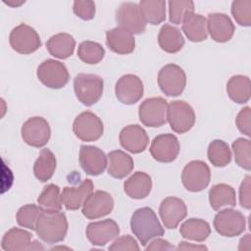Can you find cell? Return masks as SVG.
<instances>
[{
  "label": "cell",
  "mask_w": 251,
  "mask_h": 251,
  "mask_svg": "<svg viewBox=\"0 0 251 251\" xmlns=\"http://www.w3.org/2000/svg\"><path fill=\"white\" fill-rule=\"evenodd\" d=\"M130 229L143 246L149 240L165 233L155 212L149 207L139 208L133 212L130 219Z\"/></svg>",
  "instance_id": "cell-1"
},
{
  "label": "cell",
  "mask_w": 251,
  "mask_h": 251,
  "mask_svg": "<svg viewBox=\"0 0 251 251\" xmlns=\"http://www.w3.org/2000/svg\"><path fill=\"white\" fill-rule=\"evenodd\" d=\"M35 231L39 238L46 243L53 244L65 239L68 231V221L62 212H43L37 221Z\"/></svg>",
  "instance_id": "cell-2"
},
{
  "label": "cell",
  "mask_w": 251,
  "mask_h": 251,
  "mask_svg": "<svg viewBox=\"0 0 251 251\" xmlns=\"http://www.w3.org/2000/svg\"><path fill=\"white\" fill-rule=\"evenodd\" d=\"M104 81L93 74H78L74 78V89L76 98L85 106L97 103L103 94Z\"/></svg>",
  "instance_id": "cell-3"
},
{
  "label": "cell",
  "mask_w": 251,
  "mask_h": 251,
  "mask_svg": "<svg viewBox=\"0 0 251 251\" xmlns=\"http://www.w3.org/2000/svg\"><path fill=\"white\" fill-rule=\"evenodd\" d=\"M211 172L209 166L200 160H194L185 165L181 173L184 188L191 192L204 190L210 183Z\"/></svg>",
  "instance_id": "cell-4"
},
{
  "label": "cell",
  "mask_w": 251,
  "mask_h": 251,
  "mask_svg": "<svg viewBox=\"0 0 251 251\" xmlns=\"http://www.w3.org/2000/svg\"><path fill=\"white\" fill-rule=\"evenodd\" d=\"M167 120L171 128L176 133L189 131L195 124L193 108L185 101L176 100L169 104Z\"/></svg>",
  "instance_id": "cell-5"
},
{
  "label": "cell",
  "mask_w": 251,
  "mask_h": 251,
  "mask_svg": "<svg viewBox=\"0 0 251 251\" xmlns=\"http://www.w3.org/2000/svg\"><path fill=\"white\" fill-rule=\"evenodd\" d=\"M36 75L42 84L53 89L64 87L70 79L67 67L60 61L53 59L43 61L38 66Z\"/></svg>",
  "instance_id": "cell-6"
},
{
  "label": "cell",
  "mask_w": 251,
  "mask_h": 251,
  "mask_svg": "<svg viewBox=\"0 0 251 251\" xmlns=\"http://www.w3.org/2000/svg\"><path fill=\"white\" fill-rule=\"evenodd\" d=\"M168 102L162 97L145 99L138 108L140 122L148 127H159L166 124Z\"/></svg>",
  "instance_id": "cell-7"
},
{
  "label": "cell",
  "mask_w": 251,
  "mask_h": 251,
  "mask_svg": "<svg viewBox=\"0 0 251 251\" xmlns=\"http://www.w3.org/2000/svg\"><path fill=\"white\" fill-rule=\"evenodd\" d=\"M158 84L166 95L178 96L185 88L186 75L179 66L168 64L159 71Z\"/></svg>",
  "instance_id": "cell-8"
},
{
  "label": "cell",
  "mask_w": 251,
  "mask_h": 251,
  "mask_svg": "<svg viewBox=\"0 0 251 251\" xmlns=\"http://www.w3.org/2000/svg\"><path fill=\"white\" fill-rule=\"evenodd\" d=\"M75 135L86 142L96 141L104 132V126L101 119L90 111H85L76 116L73 124Z\"/></svg>",
  "instance_id": "cell-9"
},
{
  "label": "cell",
  "mask_w": 251,
  "mask_h": 251,
  "mask_svg": "<svg viewBox=\"0 0 251 251\" xmlns=\"http://www.w3.org/2000/svg\"><path fill=\"white\" fill-rule=\"evenodd\" d=\"M214 227L222 236L234 237L240 235L245 230L246 220L239 211L224 209L215 216Z\"/></svg>",
  "instance_id": "cell-10"
},
{
  "label": "cell",
  "mask_w": 251,
  "mask_h": 251,
  "mask_svg": "<svg viewBox=\"0 0 251 251\" xmlns=\"http://www.w3.org/2000/svg\"><path fill=\"white\" fill-rule=\"evenodd\" d=\"M9 42L13 50L20 54H31L41 46V40L36 30L25 24H20L12 29Z\"/></svg>",
  "instance_id": "cell-11"
},
{
  "label": "cell",
  "mask_w": 251,
  "mask_h": 251,
  "mask_svg": "<svg viewBox=\"0 0 251 251\" xmlns=\"http://www.w3.org/2000/svg\"><path fill=\"white\" fill-rule=\"evenodd\" d=\"M116 21L119 27L130 32L140 34L145 31L146 23L142 17L139 5L134 2H123L116 12Z\"/></svg>",
  "instance_id": "cell-12"
},
{
  "label": "cell",
  "mask_w": 251,
  "mask_h": 251,
  "mask_svg": "<svg viewBox=\"0 0 251 251\" xmlns=\"http://www.w3.org/2000/svg\"><path fill=\"white\" fill-rule=\"evenodd\" d=\"M24 141L32 147H43L50 139L51 128L42 117H32L24 123L21 129Z\"/></svg>",
  "instance_id": "cell-13"
},
{
  "label": "cell",
  "mask_w": 251,
  "mask_h": 251,
  "mask_svg": "<svg viewBox=\"0 0 251 251\" xmlns=\"http://www.w3.org/2000/svg\"><path fill=\"white\" fill-rule=\"evenodd\" d=\"M179 142L173 133L157 135L151 142L150 154L154 160L161 163L174 162L179 153Z\"/></svg>",
  "instance_id": "cell-14"
},
{
  "label": "cell",
  "mask_w": 251,
  "mask_h": 251,
  "mask_svg": "<svg viewBox=\"0 0 251 251\" xmlns=\"http://www.w3.org/2000/svg\"><path fill=\"white\" fill-rule=\"evenodd\" d=\"M144 87L141 79L131 74L121 76L115 85L117 99L126 105H132L143 96Z\"/></svg>",
  "instance_id": "cell-15"
},
{
  "label": "cell",
  "mask_w": 251,
  "mask_h": 251,
  "mask_svg": "<svg viewBox=\"0 0 251 251\" xmlns=\"http://www.w3.org/2000/svg\"><path fill=\"white\" fill-rule=\"evenodd\" d=\"M114 208L112 195L103 190L92 192L82 205V214L89 220H95L109 215Z\"/></svg>",
  "instance_id": "cell-16"
},
{
  "label": "cell",
  "mask_w": 251,
  "mask_h": 251,
  "mask_svg": "<svg viewBox=\"0 0 251 251\" xmlns=\"http://www.w3.org/2000/svg\"><path fill=\"white\" fill-rule=\"evenodd\" d=\"M159 214L165 227L169 229H175L186 217L187 208L182 199L169 196L161 202L159 207Z\"/></svg>",
  "instance_id": "cell-17"
},
{
  "label": "cell",
  "mask_w": 251,
  "mask_h": 251,
  "mask_svg": "<svg viewBox=\"0 0 251 251\" xmlns=\"http://www.w3.org/2000/svg\"><path fill=\"white\" fill-rule=\"evenodd\" d=\"M85 233L87 239L92 245L104 246L118 237L120 227L114 220L107 219L104 221L89 223L86 226Z\"/></svg>",
  "instance_id": "cell-18"
},
{
  "label": "cell",
  "mask_w": 251,
  "mask_h": 251,
  "mask_svg": "<svg viewBox=\"0 0 251 251\" xmlns=\"http://www.w3.org/2000/svg\"><path fill=\"white\" fill-rule=\"evenodd\" d=\"M78 160L82 170L89 176L101 175L108 165V158L104 151L91 145L80 146Z\"/></svg>",
  "instance_id": "cell-19"
},
{
  "label": "cell",
  "mask_w": 251,
  "mask_h": 251,
  "mask_svg": "<svg viewBox=\"0 0 251 251\" xmlns=\"http://www.w3.org/2000/svg\"><path fill=\"white\" fill-rule=\"evenodd\" d=\"M207 31L216 42L224 43L231 39L235 27L230 18L224 13H211L207 18Z\"/></svg>",
  "instance_id": "cell-20"
},
{
  "label": "cell",
  "mask_w": 251,
  "mask_h": 251,
  "mask_svg": "<svg viewBox=\"0 0 251 251\" xmlns=\"http://www.w3.org/2000/svg\"><path fill=\"white\" fill-rule=\"evenodd\" d=\"M31 240V234L18 227L9 229L3 236L1 246L5 251H24V250H44L38 241Z\"/></svg>",
  "instance_id": "cell-21"
},
{
  "label": "cell",
  "mask_w": 251,
  "mask_h": 251,
  "mask_svg": "<svg viewBox=\"0 0 251 251\" xmlns=\"http://www.w3.org/2000/svg\"><path fill=\"white\" fill-rule=\"evenodd\" d=\"M119 139L122 147L133 154L143 152L149 143L146 130L138 125H129L124 127L120 132Z\"/></svg>",
  "instance_id": "cell-22"
},
{
  "label": "cell",
  "mask_w": 251,
  "mask_h": 251,
  "mask_svg": "<svg viewBox=\"0 0 251 251\" xmlns=\"http://www.w3.org/2000/svg\"><path fill=\"white\" fill-rule=\"evenodd\" d=\"M92 192L93 182L89 178L84 179L77 186H66L61 193L62 204L68 210H77Z\"/></svg>",
  "instance_id": "cell-23"
},
{
  "label": "cell",
  "mask_w": 251,
  "mask_h": 251,
  "mask_svg": "<svg viewBox=\"0 0 251 251\" xmlns=\"http://www.w3.org/2000/svg\"><path fill=\"white\" fill-rule=\"evenodd\" d=\"M106 44L114 53L126 55L133 52L135 39L130 32L121 27H114L106 31Z\"/></svg>",
  "instance_id": "cell-24"
},
{
  "label": "cell",
  "mask_w": 251,
  "mask_h": 251,
  "mask_svg": "<svg viewBox=\"0 0 251 251\" xmlns=\"http://www.w3.org/2000/svg\"><path fill=\"white\" fill-rule=\"evenodd\" d=\"M152 189V179L144 172H135L124 182L126 194L132 199H143L147 197Z\"/></svg>",
  "instance_id": "cell-25"
},
{
  "label": "cell",
  "mask_w": 251,
  "mask_h": 251,
  "mask_svg": "<svg viewBox=\"0 0 251 251\" xmlns=\"http://www.w3.org/2000/svg\"><path fill=\"white\" fill-rule=\"evenodd\" d=\"M182 30L192 42H201L207 39V21L204 16L194 12L188 13L182 21Z\"/></svg>",
  "instance_id": "cell-26"
},
{
  "label": "cell",
  "mask_w": 251,
  "mask_h": 251,
  "mask_svg": "<svg viewBox=\"0 0 251 251\" xmlns=\"http://www.w3.org/2000/svg\"><path fill=\"white\" fill-rule=\"evenodd\" d=\"M107 158L108 174L115 178H124L133 170L134 163L132 158L122 150L109 152Z\"/></svg>",
  "instance_id": "cell-27"
},
{
  "label": "cell",
  "mask_w": 251,
  "mask_h": 251,
  "mask_svg": "<svg viewBox=\"0 0 251 251\" xmlns=\"http://www.w3.org/2000/svg\"><path fill=\"white\" fill-rule=\"evenodd\" d=\"M158 43L162 50L173 54L182 49L184 45V38L177 27L165 24L160 28L158 34Z\"/></svg>",
  "instance_id": "cell-28"
},
{
  "label": "cell",
  "mask_w": 251,
  "mask_h": 251,
  "mask_svg": "<svg viewBox=\"0 0 251 251\" xmlns=\"http://www.w3.org/2000/svg\"><path fill=\"white\" fill-rule=\"evenodd\" d=\"M75 38L66 32L57 33L51 36L46 42V49L50 55L59 59H67L72 56L75 51Z\"/></svg>",
  "instance_id": "cell-29"
},
{
  "label": "cell",
  "mask_w": 251,
  "mask_h": 251,
  "mask_svg": "<svg viewBox=\"0 0 251 251\" xmlns=\"http://www.w3.org/2000/svg\"><path fill=\"white\" fill-rule=\"evenodd\" d=\"M209 202L213 210L218 211L222 207L236 205V194L232 186L226 183L213 185L209 190Z\"/></svg>",
  "instance_id": "cell-30"
},
{
  "label": "cell",
  "mask_w": 251,
  "mask_h": 251,
  "mask_svg": "<svg viewBox=\"0 0 251 251\" xmlns=\"http://www.w3.org/2000/svg\"><path fill=\"white\" fill-rule=\"evenodd\" d=\"M179 232L185 239L203 242L210 235L211 227L210 225L202 219L190 218L180 226Z\"/></svg>",
  "instance_id": "cell-31"
},
{
  "label": "cell",
  "mask_w": 251,
  "mask_h": 251,
  "mask_svg": "<svg viewBox=\"0 0 251 251\" xmlns=\"http://www.w3.org/2000/svg\"><path fill=\"white\" fill-rule=\"evenodd\" d=\"M226 92L233 102L247 103L250 99V78L241 75L231 76L226 83Z\"/></svg>",
  "instance_id": "cell-32"
},
{
  "label": "cell",
  "mask_w": 251,
  "mask_h": 251,
  "mask_svg": "<svg viewBox=\"0 0 251 251\" xmlns=\"http://www.w3.org/2000/svg\"><path fill=\"white\" fill-rule=\"evenodd\" d=\"M56 165L57 161L53 152L48 148L42 149L33 165V173L35 177L42 182L49 180L54 175Z\"/></svg>",
  "instance_id": "cell-33"
},
{
  "label": "cell",
  "mask_w": 251,
  "mask_h": 251,
  "mask_svg": "<svg viewBox=\"0 0 251 251\" xmlns=\"http://www.w3.org/2000/svg\"><path fill=\"white\" fill-rule=\"evenodd\" d=\"M139 8L146 24L159 25L166 19V1L164 0H142Z\"/></svg>",
  "instance_id": "cell-34"
},
{
  "label": "cell",
  "mask_w": 251,
  "mask_h": 251,
  "mask_svg": "<svg viewBox=\"0 0 251 251\" xmlns=\"http://www.w3.org/2000/svg\"><path fill=\"white\" fill-rule=\"evenodd\" d=\"M38 206L47 213L60 212L62 209V200L60 188L54 183L46 185L37 198Z\"/></svg>",
  "instance_id": "cell-35"
},
{
  "label": "cell",
  "mask_w": 251,
  "mask_h": 251,
  "mask_svg": "<svg viewBox=\"0 0 251 251\" xmlns=\"http://www.w3.org/2000/svg\"><path fill=\"white\" fill-rule=\"evenodd\" d=\"M210 163L218 168H223L228 165L231 161V151L226 142L221 139L213 140L207 151Z\"/></svg>",
  "instance_id": "cell-36"
},
{
  "label": "cell",
  "mask_w": 251,
  "mask_h": 251,
  "mask_svg": "<svg viewBox=\"0 0 251 251\" xmlns=\"http://www.w3.org/2000/svg\"><path fill=\"white\" fill-rule=\"evenodd\" d=\"M105 55V49L103 46L95 41H82L77 48L78 58L85 64L95 65L98 64Z\"/></svg>",
  "instance_id": "cell-37"
},
{
  "label": "cell",
  "mask_w": 251,
  "mask_h": 251,
  "mask_svg": "<svg viewBox=\"0 0 251 251\" xmlns=\"http://www.w3.org/2000/svg\"><path fill=\"white\" fill-rule=\"evenodd\" d=\"M43 212L44 211L39 206L34 204L25 205L21 207L17 212V223L23 227L35 230L37 221Z\"/></svg>",
  "instance_id": "cell-38"
},
{
  "label": "cell",
  "mask_w": 251,
  "mask_h": 251,
  "mask_svg": "<svg viewBox=\"0 0 251 251\" xmlns=\"http://www.w3.org/2000/svg\"><path fill=\"white\" fill-rule=\"evenodd\" d=\"M235 163L242 169L250 171L251 169V141L239 137L232 142Z\"/></svg>",
  "instance_id": "cell-39"
},
{
  "label": "cell",
  "mask_w": 251,
  "mask_h": 251,
  "mask_svg": "<svg viewBox=\"0 0 251 251\" xmlns=\"http://www.w3.org/2000/svg\"><path fill=\"white\" fill-rule=\"evenodd\" d=\"M168 4L170 22L175 25H180L188 13L194 12V2L191 0H173Z\"/></svg>",
  "instance_id": "cell-40"
},
{
  "label": "cell",
  "mask_w": 251,
  "mask_h": 251,
  "mask_svg": "<svg viewBox=\"0 0 251 251\" xmlns=\"http://www.w3.org/2000/svg\"><path fill=\"white\" fill-rule=\"evenodd\" d=\"M231 15L242 26L251 25V0H235L231 3Z\"/></svg>",
  "instance_id": "cell-41"
},
{
  "label": "cell",
  "mask_w": 251,
  "mask_h": 251,
  "mask_svg": "<svg viewBox=\"0 0 251 251\" xmlns=\"http://www.w3.org/2000/svg\"><path fill=\"white\" fill-rule=\"evenodd\" d=\"M74 13L83 21L92 20L95 16V3L90 0L75 1L73 5Z\"/></svg>",
  "instance_id": "cell-42"
},
{
  "label": "cell",
  "mask_w": 251,
  "mask_h": 251,
  "mask_svg": "<svg viewBox=\"0 0 251 251\" xmlns=\"http://www.w3.org/2000/svg\"><path fill=\"white\" fill-rule=\"evenodd\" d=\"M250 118H251V109L250 107H244L242 108L239 113L237 114V117L235 119V125L240 132L243 134L250 136Z\"/></svg>",
  "instance_id": "cell-43"
},
{
  "label": "cell",
  "mask_w": 251,
  "mask_h": 251,
  "mask_svg": "<svg viewBox=\"0 0 251 251\" xmlns=\"http://www.w3.org/2000/svg\"><path fill=\"white\" fill-rule=\"evenodd\" d=\"M109 250H139V246L132 236L123 235L118 237L112 245L109 246Z\"/></svg>",
  "instance_id": "cell-44"
},
{
  "label": "cell",
  "mask_w": 251,
  "mask_h": 251,
  "mask_svg": "<svg viewBox=\"0 0 251 251\" xmlns=\"http://www.w3.org/2000/svg\"><path fill=\"white\" fill-rule=\"evenodd\" d=\"M250 176H246L239 187V203L242 208L249 210L251 208V193H250Z\"/></svg>",
  "instance_id": "cell-45"
},
{
  "label": "cell",
  "mask_w": 251,
  "mask_h": 251,
  "mask_svg": "<svg viewBox=\"0 0 251 251\" xmlns=\"http://www.w3.org/2000/svg\"><path fill=\"white\" fill-rule=\"evenodd\" d=\"M147 251L149 250H173L175 247L167 240L162 238H156L155 240L151 241L150 244L145 248Z\"/></svg>",
  "instance_id": "cell-46"
},
{
  "label": "cell",
  "mask_w": 251,
  "mask_h": 251,
  "mask_svg": "<svg viewBox=\"0 0 251 251\" xmlns=\"http://www.w3.org/2000/svg\"><path fill=\"white\" fill-rule=\"evenodd\" d=\"M177 249L179 250H199V249H205L207 250V247L204 246V245H192L188 242H185V241H181L179 242L178 246H177Z\"/></svg>",
  "instance_id": "cell-47"
},
{
  "label": "cell",
  "mask_w": 251,
  "mask_h": 251,
  "mask_svg": "<svg viewBox=\"0 0 251 251\" xmlns=\"http://www.w3.org/2000/svg\"><path fill=\"white\" fill-rule=\"evenodd\" d=\"M4 3L5 4H7V5H9V6H11V7H19V6H21L22 4H24L25 3V0H22V1H15V0H10V1H5L4 0Z\"/></svg>",
  "instance_id": "cell-48"
}]
</instances>
